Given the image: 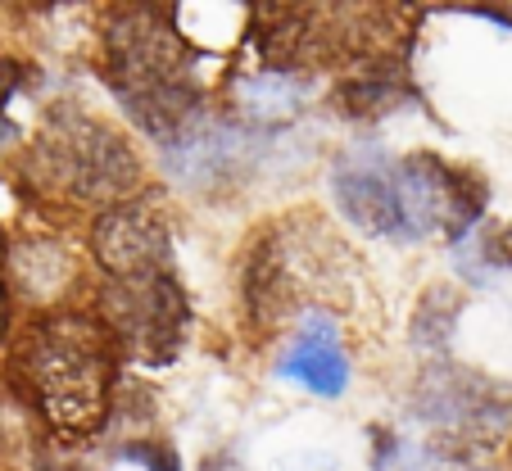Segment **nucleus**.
<instances>
[{
	"label": "nucleus",
	"mask_w": 512,
	"mask_h": 471,
	"mask_svg": "<svg viewBox=\"0 0 512 471\" xmlns=\"http://www.w3.org/2000/svg\"><path fill=\"white\" fill-rule=\"evenodd\" d=\"M100 263L123 277H150V272H173V250H168V231L145 204H123L96 227Z\"/></svg>",
	"instance_id": "8"
},
{
	"label": "nucleus",
	"mask_w": 512,
	"mask_h": 471,
	"mask_svg": "<svg viewBox=\"0 0 512 471\" xmlns=\"http://www.w3.org/2000/svg\"><path fill=\"white\" fill-rule=\"evenodd\" d=\"M281 376H290V381H300L304 390L327 395V399H336L340 390H345L349 358H345V349L336 345V331H331L327 313H304L295 340H290L286 354H281Z\"/></svg>",
	"instance_id": "9"
},
{
	"label": "nucleus",
	"mask_w": 512,
	"mask_h": 471,
	"mask_svg": "<svg viewBox=\"0 0 512 471\" xmlns=\"http://www.w3.org/2000/svg\"><path fill=\"white\" fill-rule=\"evenodd\" d=\"M458 318H463V299H458L449 286H435L413 318V345L426 349V354H431V349L440 354V349L449 345V336H454Z\"/></svg>",
	"instance_id": "10"
},
{
	"label": "nucleus",
	"mask_w": 512,
	"mask_h": 471,
	"mask_svg": "<svg viewBox=\"0 0 512 471\" xmlns=\"http://www.w3.org/2000/svg\"><path fill=\"white\" fill-rule=\"evenodd\" d=\"M64 471H82V467H64Z\"/></svg>",
	"instance_id": "15"
},
{
	"label": "nucleus",
	"mask_w": 512,
	"mask_h": 471,
	"mask_svg": "<svg viewBox=\"0 0 512 471\" xmlns=\"http://www.w3.org/2000/svg\"><path fill=\"white\" fill-rule=\"evenodd\" d=\"M395 177L413 241L431 236V231H440L449 241H463L472 222L481 218L485 186L467 168H454L445 159H431V154H413V159H399Z\"/></svg>",
	"instance_id": "4"
},
{
	"label": "nucleus",
	"mask_w": 512,
	"mask_h": 471,
	"mask_svg": "<svg viewBox=\"0 0 512 471\" xmlns=\"http://www.w3.org/2000/svg\"><path fill=\"white\" fill-rule=\"evenodd\" d=\"M105 308L114 327L123 331L127 349L150 363H168L186 336V295L173 272L150 277H123L109 286Z\"/></svg>",
	"instance_id": "5"
},
{
	"label": "nucleus",
	"mask_w": 512,
	"mask_h": 471,
	"mask_svg": "<svg viewBox=\"0 0 512 471\" xmlns=\"http://www.w3.org/2000/svg\"><path fill=\"white\" fill-rule=\"evenodd\" d=\"M200 471H245V467H241V462H236V458H232V453H213V458H209V462H204V467H200Z\"/></svg>",
	"instance_id": "13"
},
{
	"label": "nucleus",
	"mask_w": 512,
	"mask_h": 471,
	"mask_svg": "<svg viewBox=\"0 0 512 471\" xmlns=\"http://www.w3.org/2000/svg\"><path fill=\"white\" fill-rule=\"evenodd\" d=\"M186 50L159 23H118L109 46V77L118 100L155 136H182L195 114V87L186 73Z\"/></svg>",
	"instance_id": "1"
},
{
	"label": "nucleus",
	"mask_w": 512,
	"mask_h": 471,
	"mask_svg": "<svg viewBox=\"0 0 512 471\" xmlns=\"http://www.w3.org/2000/svg\"><path fill=\"white\" fill-rule=\"evenodd\" d=\"M123 458L145 462V467H150V471H177V458L164 449V444H127V449H123Z\"/></svg>",
	"instance_id": "11"
},
{
	"label": "nucleus",
	"mask_w": 512,
	"mask_h": 471,
	"mask_svg": "<svg viewBox=\"0 0 512 471\" xmlns=\"http://www.w3.org/2000/svg\"><path fill=\"white\" fill-rule=\"evenodd\" d=\"M105 340L91 322L59 318L32 340V381L59 431H91L105 408Z\"/></svg>",
	"instance_id": "2"
},
{
	"label": "nucleus",
	"mask_w": 512,
	"mask_h": 471,
	"mask_svg": "<svg viewBox=\"0 0 512 471\" xmlns=\"http://www.w3.org/2000/svg\"><path fill=\"white\" fill-rule=\"evenodd\" d=\"M10 136H14V123H5V118H0V145L10 141Z\"/></svg>",
	"instance_id": "14"
},
{
	"label": "nucleus",
	"mask_w": 512,
	"mask_h": 471,
	"mask_svg": "<svg viewBox=\"0 0 512 471\" xmlns=\"http://www.w3.org/2000/svg\"><path fill=\"white\" fill-rule=\"evenodd\" d=\"M413 408L445 449L472 453V449H490L508 431L512 399L490 376H476L467 367H435L417 385Z\"/></svg>",
	"instance_id": "3"
},
{
	"label": "nucleus",
	"mask_w": 512,
	"mask_h": 471,
	"mask_svg": "<svg viewBox=\"0 0 512 471\" xmlns=\"http://www.w3.org/2000/svg\"><path fill=\"white\" fill-rule=\"evenodd\" d=\"M399 159H390L377 145H358V150L340 154L331 168V195L336 209L368 236H386V241H413L404 218V200H399Z\"/></svg>",
	"instance_id": "6"
},
{
	"label": "nucleus",
	"mask_w": 512,
	"mask_h": 471,
	"mask_svg": "<svg viewBox=\"0 0 512 471\" xmlns=\"http://www.w3.org/2000/svg\"><path fill=\"white\" fill-rule=\"evenodd\" d=\"M50 164L78 195H118L136 182V159L105 123L68 114L46 141Z\"/></svg>",
	"instance_id": "7"
},
{
	"label": "nucleus",
	"mask_w": 512,
	"mask_h": 471,
	"mask_svg": "<svg viewBox=\"0 0 512 471\" xmlns=\"http://www.w3.org/2000/svg\"><path fill=\"white\" fill-rule=\"evenodd\" d=\"M19 64H0V100L14 96V87H19Z\"/></svg>",
	"instance_id": "12"
}]
</instances>
